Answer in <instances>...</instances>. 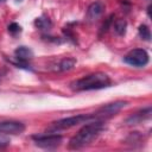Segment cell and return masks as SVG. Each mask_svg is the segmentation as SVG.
Returning a JSON list of instances; mask_svg holds the SVG:
<instances>
[{
  "mask_svg": "<svg viewBox=\"0 0 152 152\" xmlns=\"http://www.w3.org/2000/svg\"><path fill=\"white\" fill-rule=\"evenodd\" d=\"M103 129V122L100 120L87 122L69 141L70 148H81L83 146L89 145L93 140L97 138V135Z\"/></svg>",
  "mask_w": 152,
  "mask_h": 152,
  "instance_id": "6da1fadb",
  "label": "cell"
},
{
  "mask_svg": "<svg viewBox=\"0 0 152 152\" xmlns=\"http://www.w3.org/2000/svg\"><path fill=\"white\" fill-rule=\"evenodd\" d=\"M110 78L104 72H94L87 75L75 82L71 83V89L76 91L81 90H94V89H102L110 86Z\"/></svg>",
  "mask_w": 152,
  "mask_h": 152,
  "instance_id": "7a4b0ae2",
  "label": "cell"
},
{
  "mask_svg": "<svg viewBox=\"0 0 152 152\" xmlns=\"http://www.w3.org/2000/svg\"><path fill=\"white\" fill-rule=\"evenodd\" d=\"M96 120H99V119H97V116H96L95 114H78V115L64 118V119H61V120L53 122L52 126L49 128V132L56 133V132L59 131V129L70 128V127H72V126L80 125V124H87V122L96 121ZM100 121H102V120H100Z\"/></svg>",
  "mask_w": 152,
  "mask_h": 152,
  "instance_id": "3957f363",
  "label": "cell"
},
{
  "mask_svg": "<svg viewBox=\"0 0 152 152\" xmlns=\"http://www.w3.org/2000/svg\"><path fill=\"white\" fill-rule=\"evenodd\" d=\"M124 61L129 65L141 68L148 63V53L144 49H133L124 57Z\"/></svg>",
  "mask_w": 152,
  "mask_h": 152,
  "instance_id": "277c9868",
  "label": "cell"
},
{
  "mask_svg": "<svg viewBox=\"0 0 152 152\" xmlns=\"http://www.w3.org/2000/svg\"><path fill=\"white\" fill-rule=\"evenodd\" d=\"M32 138L36 141V145L37 146H40V147H44V148L56 147L62 141V135H58L57 133H53V132H49L48 134L33 135Z\"/></svg>",
  "mask_w": 152,
  "mask_h": 152,
  "instance_id": "5b68a950",
  "label": "cell"
},
{
  "mask_svg": "<svg viewBox=\"0 0 152 152\" xmlns=\"http://www.w3.org/2000/svg\"><path fill=\"white\" fill-rule=\"evenodd\" d=\"M127 104V102L125 101H116V102H113V103H108L103 107H101L96 113H94L99 120H102V119H107V118H110L113 115H115L121 108H124L125 106Z\"/></svg>",
  "mask_w": 152,
  "mask_h": 152,
  "instance_id": "8992f818",
  "label": "cell"
},
{
  "mask_svg": "<svg viewBox=\"0 0 152 152\" xmlns=\"http://www.w3.org/2000/svg\"><path fill=\"white\" fill-rule=\"evenodd\" d=\"M25 131V125L19 121H2L0 122V133L20 134Z\"/></svg>",
  "mask_w": 152,
  "mask_h": 152,
  "instance_id": "52a82bcc",
  "label": "cell"
},
{
  "mask_svg": "<svg viewBox=\"0 0 152 152\" xmlns=\"http://www.w3.org/2000/svg\"><path fill=\"white\" fill-rule=\"evenodd\" d=\"M103 11H104V5H103V2H101V1H95V2H93V4L88 7V10H87V19H88L89 21H95V20H97V19L102 15Z\"/></svg>",
  "mask_w": 152,
  "mask_h": 152,
  "instance_id": "ba28073f",
  "label": "cell"
},
{
  "mask_svg": "<svg viewBox=\"0 0 152 152\" xmlns=\"http://www.w3.org/2000/svg\"><path fill=\"white\" fill-rule=\"evenodd\" d=\"M14 55H15V58L27 62L33 57V51L27 46H18L14 51Z\"/></svg>",
  "mask_w": 152,
  "mask_h": 152,
  "instance_id": "9c48e42d",
  "label": "cell"
},
{
  "mask_svg": "<svg viewBox=\"0 0 152 152\" xmlns=\"http://www.w3.org/2000/svg\"><path fill=\"white\" fill-rule=\"evenodd\" d=\"M150 116H151V107H147V108L140 110L139 113L132 115L131 118H128V119H127V122L131 124V125H132V124H138V122H140V121L144 120V119H148Z\"/></svg>",
  "mask_w": 152,
  "mask_h": 152,
  "instance_id": "30bf717a",
  "label": "cell"
},
{
  "mask_svg": "<svg viewBox=\"0 0 152 152\" xmlns=\"http://www.w3.org/2000/svg\"><path fill=\"white\" fill-rule=\"evenodd\" d=\"M76 64V59L72 58V57H66V58H63L59 64H58V70L59 71H68L70 69H72Z\"/></svg>",
  "mask_w": 152,
  "mask_h": 152,
  "instance_id": "8fae6325",
  "label": "cell"
},
{
  "mask_svg": "<svg viewBox=\"0 0 152 152\" xmlns=\"http://www.w3.org/2000/svg\"><path fill=\"white\" fill-rule=\"evenodd\" d=\"M34 25L39 30H49L51 27V21L46 17H39L34 20Z\"/></svg>",
  "mask_w": 152,
  "mask_h": 152,
  "instance_id": "7c38bea8",
  "label": "cell"
},
{
  "mask_svg": "<svg viewBox=\"0 0 152 152\" xmlns=\"http://www.w3.org/2000/svg\"><path fill=\"white\" fill-rule=\"evenodd\" d=\"M126 27H127V23H126V20H124V19L116 20L115 24H114V30H115V32H116L119 36H124V34H125Z\"/></svg>",
  "mask_w": 152,
  "mask_h": 152,
  "instance_id": "4fadbf2b",
  "label": "cell"
},
{
  "mask_svg": "<svg viewBox=\"0 0 152 152\" xmlns=\"http://www.w3.org/2000/svg\"><path fill=\"white\" fill-rule=\"evenodd\" d=\"M138 31H139V36L141 37V39L147 40V42L151 39V31H150V28H148V26H147V25L141 24V25L139 26Z\"/></svg>",
  "mask_w": 152,
  "mask_h": 152,
  "instance_id": "5bb4252c",
  "label": "cell"
},
{
  "mask_svg": "<svg viewBox=\"0 0 152 152\" xmlns=\"http://www.w3.org/2000/svg\"><path fill=\"white\" fill-rule=\"evenodd\" d=\"M20 31H21V27H20V25H18L17 23H12V24L8 25V32H10V33L17 34V33H19Z\"/></svg>",
  "mask_w": 152,
  "mask_h": 152,
  "instance_id": "9a60e30c",
  "label": "cell"
},
{
  "mask_svg": "<svg viewBox=\"0 0 152 152\" xmlns=\"http://www.w3.org/2000/svg\"><path fill=\"white\" fill-rule=\"evenodd\" d=\"M113 18H114V15L112 14V15H109V18L106 20V23L103 24V26H102V28H101V32H106L107 30H108V27H109V25L112 24V21H113Z\"/></svg>",
  "mask_w": 152,
  "mask_h": 152,
  "instance_id": "2e32d148",
  "label": "cell"
},
{
  "mask_svg": "<svg viewBox=\"0 0 152 152\" xmlns=\"http://www.w3.org/2000/svg\"><path fill=\"white\" fill-rule=\"evenodd\" d=\"M7 145H10V139L4 135H0V148L6 147Z\"/></svg>",
  "mask_w": 152,
  "mask_h": 152,
  "instance_id": "e0dca14e",
  "label": "cell"
},
{
  "mask_svg": "<svg viewBox=\"0 0 152 152\" xmlns=\"http://www.w3.org/2000/svg\"><path fill=\"white\" fill-rule=\"evenodd\" d=\"M23 0H15V2H21Z\"/></svg>",
  "mask_w": 152,
  "mask_h": 152,
  "instance_id": "ac0fdd59",
  "label": "cell"
},
{
  "mask_svg": "<svg viewBox=\"0 0 152 152\" xmlns=\"http://www.w3.org/2000/svg\"><path fill=\"white\" fill-rule=\"evenodd\" d=\"M4 1H5V0H0V2H4Z\"/></svg>",
  "mask_w": 152,
  "mask_h": 152,
  "instance_id": "d6986e66",
  "label": "cell"
}]
</instances>
